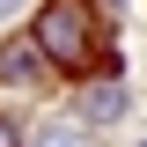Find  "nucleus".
<instances>
[{
  "label": "nucleus",
  "mask_w": 147,
  "mask_h": 147,
  "mask_svg": "<svg viewBox=\"0 0 147 147\" xmlns=\"http://www.w3.org/2000/svg\"><path fill=\"white\" fill-rule=\"evenodd\" d=\"M37 74H44V44H37V37H30V44H22V37H15V44H0V81H15V88H22V81H37Z\"/></svg>",
  "instance_id": "nucleus-2"
},
{
  "label": "nucleus",
  "mask_w": 147,
  "mask_h": 147,
  "mask_svg": "<svg viewBox=\"0 0 147 147\" xmlns=\"http://www.w3.org/2000/svg\"><path fill=\"white\" fill-rule=\"evenodd\" d=\"M37 147H81V132H59V125H52V132H44Z\"/></svg>",
  "instance_id": "nucleus-4"
},
{
  "label": "nucleus",
  "mask_w": 147,
  "mask_h": 147,
  "mask_svg": "<svg viewBox=\"0 0 147 147\" xmlns=\"http://www.w3.org/2000/svg\"><path fill=\"white\" fill-rule=\"evenodd\" d=\"M37 44H44V59L66 74H81L96 59V7L88 0H44V15H37Z\"/></svg>",
  "instance_id": "nucleus-1"
},
{
  "label": "nucleus",
  "mask_w": 147,
  "mask_h": 147,
  "mask_svg": "<svg viewBox=\"0 0 147 147\" xmlns=\"http://www.w3.org/2000/svg\"><path fill=\"white\" fill-rule=\"evenodd\" d=\"M7 7H15V0H0V15H7Z\"/></svg>",
  "instance_id": "nucleus-6"
},
{
  "label": "nucleus",
  "mask_w": 147,
  "mask_h": 147,
  "mask_svg": "<svg viewBox=\"0 0 147 147\" xmlns=\"http://www.w3.org/2000/svg\"><path fill=\"white\" fill-rule=\"evenodd\" d=\"M81 118H96V125H110V118H125V88H118V81H96V88L81 96Z\"/></svg>",
  "instance_id": "nucleus-3"
},
{
  "label": "nucleus",
  "mask_w": 147,
  "mask_h": 147,
  "mask_svg": "<svg viewBox=\"0 0 147 147\" xmlns=\"http://www.w3.org/2000/svg\"><path fill=\"white\" fill-rule=\"evenodd\" d=\"M0 147H15V125H7V118H0Z\"/></svg>",
  "instance_id": "nucleus-5"
},
{
  "label": "nucleus",
  "mask_w": 147,
  "mask_h": 147,
  "mask_svg": "<svg viewBox=\"0 0 147 147\" xmlns=\"http://www.w3.org/2000/svg\"><path fill=\"white\" fill-rule=\"evenodd\" d=\"M110 7H125V0H110Z\"/></svg>",
  "instance_id": "nucleus-7"
}]
</instances>
